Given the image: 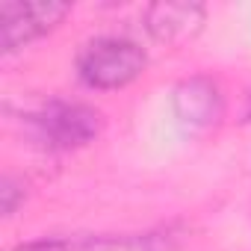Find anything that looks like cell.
I'll return each instance as SVG.
<instances>
[{
	"label": "cell",
	"mask_w": 251,
	"mask_h": 251,
	"mask_svg": "<svg viewBox=\"0 0 251 251\" xmlns=\"http://www.w3.org/2000/svg\"><path fill=\"white\" fill-rule=\"evenodd\" d=\"M77 239H59V236H45V239H33L27 245H18L15 251H74Z\"/></svg>",
	"instance_id": "cell-8"
},
{
	"label": "cell",
	"mask_w": 251,
	"mask_h": 251,
	"mask_svg": "<svg viewBox=\"0 0 251 251\" xmlns=\"http://www.w3.org/2000/svg\"><path fill=\"white\" fill-rule=\"evenodd\" d=\"M142 21L151 39L163 45H183L201 33L207 9L201 3H186V0H160L145 9Z\"/></svg>",
	"instance_id": "cell-5"
},
{
	"label": "cell",
	"mask_w": 251,
	"mask_h": 251,
	"mask_svg": "<svg viewBox=\"0 0 251 251\" xmlns=\"http://www.w3.org/2000/svg\"><path fill=\"white\" fill-rule=\"evenodd\" d=\"M183 242H186V227L172 222L145 233L86 236L74 242V251H180Z\"/></svg>",
	"instance_id": "cell-6"
},
{
	"label": "cell",
	"mask_w": 251,
	"mask_h": 251,
	"mask_svg": "<svg viewBox=\"0 0 251 251\" xmlns=\"http://www.w3.org/2000/svg\"><path fill=\"white\" fill-rule=\"evenodd\" d=\"M172 112L189 133H207L225 115V95L216 80L195 74L172 89Z\"/></svg>",
	"instance_id": "cell-3"
},
{
	"label": "cell",
	"mask_w": 251,
	"mask_h": 251,
	"mask_svg": "<svg viewBox=\"0 0 251 251\" xmlns=\"http://www.w3.org/2000/svg\"><path fill=\"white\" fill-rule=\"evenodd\" d=\"M24 133L33 145L45 151H77L98 139L100 112L62 98H48L21 112Z\"/></svg>",
	"instance_id": "cell-1"
},
{
	"label": "cell",
	"mask_w": 251,
	"mask_h": 251,
	"mask_svg": "<svg viewBox=\"0 0 251 251\" xmlns=\"http://www.w3.org/2000/svg\"><path fill=\"white\" fill-rule=\"evenodd\" d=\"M148 65V53L142 45L121 36H98L89 39L77 53V77L89 89H121L133 83Z\"/></svg>",
	"instance_id": "cell-2"
},
{
	"label": "cell",
	"mask_w": 251,
	"mask_h": 251,
	"mask_svg": "<svg viewBox=\"0 0 251 251\" xmlns=\"http://www.w3.org/2000/svg\"><path fill=\"white\" fill-rule=\"evenodd\" d=\"M24 198H27V192H24V183H21L18 177L6 175V177H3V186H0V201H3V216H12Z\"/></svg>",
	"instance_id": "cell-7"
},
{
	"label": "cell",
	"mask_w": 251,
	"mask_h": 251,
	"mask_svg": "<svg viewBox=\"0 0 251 251\" xmlns=\"http://www.w3.org/2000/svg\"><path fill=\"white\" fill-rule=\"evenodd\" d=\"M71 12L68 3H3V53H15L30 42L56 30L65 15Z\"/></svg>",
	"instance_id": "cell-4"
},
{
	"label": "cell",
	"mask_w": 251,
	"mask_h": 251,
	"mask_svg": "<svg viewBox=\"0 0 251 251\" xmlns=\"http://www.w3.org/2000/svg\"><path fill=\"white\" fill-rule=\"evenodd\" d=\"M242 124H251V92H248L245 106H242Z\"/></svg>",
	"instance_id": "cell-9"
}]
</instances>
